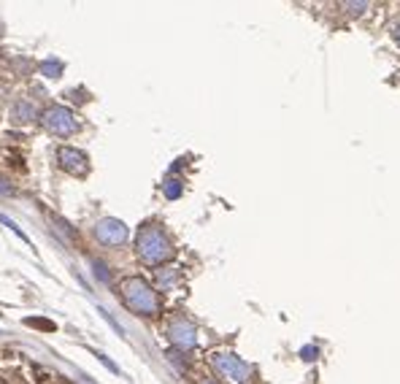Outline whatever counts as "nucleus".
Listing matches in <instances>:
<instances>
[{"label":"nucleus","instance_id":"nucleus-15","mask_svg":"<svg viewBox=\"0 0 400 384\" xmlns=\"http://www.w3.org/2000/svg\"><path fill=\"white\" fill-rule=\"evenodd\" d=\"M95 273L100 276V279H103V282H109V273H106V268H103L100 263H95Z\"/></svg>","mask_w":400,"mask_h":384},{"label":"nucleus","instance_id":"nucleus-13","mask_svg":"<svg viewBox=\"0 0 400 384\" xmlns=\"http://www.w3.org/2000/svg\"><path fill=\"white\" fill-rule=\"evenodd\" d=\"M173 282H176V270H173V273H165V270H160V287L171 289Z\"/></svg>","mask_w":400,"mask_h":384},{"label":"nucleus","instance_id":"nucleus-7","mask_svg":"<svg viewBox=\"0 0 400 384\" xmlns=\"http://www.w3.org/2000/svg\"><path fill=\"white\" fill-rule=\"evenodd\" d=\"M57 157H60V165L71 173V176H87V171H90V160H87V154L78 152V149L65 146V149H60L57 152Z\"/></svg>","mask_w":400,"mask_h":384},{"label":"nucleus","instance_id":"nucleus-3","mask_svg":"<svg viewBox=\"0 0 400 384\" xmlns=\"http://www.w3.org/2000/svg\"><path fill=\"white\" fill-rule=\"evenodd\" d=\"M41 122H43V128L49 133L60 135V138H68V135H74L78 130V119L65 106H49V109H43Z\"/></svg>","mask_w":400,"mask_h":384},{"label":"nucleus","instance_id":"nucleus-4","mask_svg":"<svg viewBox=\"0 0 400 384\" xmlns=\"http://www.w3.org/2000/svg\"><path fill=\"white\" fill-rule=\"evenodd\" d=\"M211 363L214 368L222 373V376H230L233 382L238 384H249L251 382V365H247L238 355H230V352H216L214 357H211Z\"/></svg>","mask_w":400,"mask_h":384},{"label":"nucleus","instance_id":"nucleus-10","mask_svg":"<svg viewBox=\"0 0 400 384\" xmlns=\"http://www.w3.org/2000/svg\"><path fill=\"white\" fill-rule=\"evenodd\" d=\"M41 71H43L49 78H57L60 74H62V62H57V60H49V62H43V65H41Z\"/></svg>","mask_w":400,"mask_h":384},{"label":"nucleus","instance_id":"nucleus-14","mask_svg":"<svg viewBox=\"0 0 400 384\" xmlns=\"http://www.w3.org/2000/svg\"><path fill=\"white\" fill-rule=\"evenodd\" d=\"M303 357H305V360H314V357H317V346H314V349H311V346H305Z\"/></svg>","mask_w":400,"mask_h":384},{"label":"nucleus","instance_id":"nucleus-8","mask_svg":"<svg viewBox=\"0 0 400 384\" xmlns=\"http://www.w3.org/2000/svg\"><path fill=\"white\" fill-rule=\"evenodd\" d=\"M14 119L17 122H30L33 119V106L30 103H17L14 106Z\"/></svg>","mask_w":400,"mask_h":384},{"label":"nucleus","instance_id":"nucleus-12","mask_svg":"<svg viewBox=\"0 0 400 384\" xmlns=\"http://www.w3.org/2000/svg\"><path fill=\"white\" fill-rule=\"evenodd\" d=\"M0 222H3V225H6V228H8V231H11V233H17V235H20V238H22V241H25V244H30V241H27V235H25V233H22L20 228H17V225H14V222H11L8 217H6V214H0Z\"/></svg>","mask_w":400,"mask_h":384},{"label":"nucleus","instance_id":"nucleus-9","mask_svg":"<svg viewBox=\"0 0 400 384\" xmlns=\"http://www.w3.org/2000/svg\"><path fill=\"white\" fill-rule=\"evenodd\" d=\"M30 327H39V330H46V333H55V322L52 320H41V317H27L25 320Z\"/></svg>","mask_w":400,"mask_h":384},{"label":"nucleus","instance_id":"nucleus-11","mask_svg":"<svg viewBox=\"0 0 400 384\" xmlns=\"http://www.w3.org/2000/svg\"><path fill=\"white\" fill-rule=\"evenodd\" d=\"M179 195H181L179 179H168V181H165V198H179Z\"/></svg>","mask_w":400,"mask_h":384},{"label":"nucleus","instance_id":"nucleus-5","mask_svg":"<svg viewBox=\"0 0 400 384\" xmlns=\"http://www.w3.org/2000/svg\"><path fill=\"white\" fill-rule=\"evenodd\" d=\"M95 235L106 247H122L127 241V228L119 219H100L95 225Z\"/></svg>","mask_w":400,"mask_h":384},{"label":"nucleus","instance_id":"nucleus-17","mask_svg":"<svg viewBox=\"0 0 400 384\" xmlns=\"http://www.w3.org/2000/svg\"><path fill=\"white\" fill-rule=\"evenodd\" d=\"M211 384H214V382H211Z\"/></svg>","mask_w":400,"mask_h":384},{"label":"nucleus","instance_id":"nucleus-16","mask_svg":"<svg viewBox=\"0 0 400 384\" xmlns=\"http://www.w3.org/2000/svg\"><path fill=\"white\" fill-rule=\"evenodd\" d=\"M392 33H395V39H398V43H400V22L395 25V30H392Z\"/></svg>","mask_w":400,"mask_h":384},{"label":"nucleus","instance_id":"nucleus-2","mask_svg":"<svg viewBox=\"0 0 400 384\" xmlns=\"http://www.w3.org/2000/svg\"><path fill=\"white\" fill-rule=\"evenodd\" d=\"M122 301L125 306L135 311V314H144V317H154L160 311V295L157 289L144 282L141 276H133V279H125L122 282Z\"/></svg>","mask_w":400,"mask_h":384},{"label":"nucleus","instance_id":"nucleus-1","mask_svg":"<svg viewBox=\"0 0 400 384\" xmlns=\"http://www.w3.org/2000/svg\"><path fill=\"white\" fill-rule=\"evenodd\" d=\"M135 249H138V257L146 263V266H163L173 257V244L168 238V233L163 231L160 225H144L138 231V238H135Z\"/></svg>","mask_w":400,"mask_h":384},{"label":"nucleus","instance_id":"nucleus-6","mask_svg":"<svg viewBox=\"0 0 400 384\" xmlns=\"http://www.w3.org/2000/svg\"><path fill=\"white\" fill-rule=\"evenodd\" d=\"M168 336H171L173 344L179 349H184V352L195 349V344H198V330L187 320H173L171 327H168Z\"/></svg>","mask_w":400,"mask_h":384}]
</instances>
